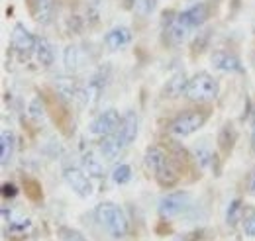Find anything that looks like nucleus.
I'll return each mask as SVG.
<instances>
[{"label":"nucleus","instance_id":"nucleus-1","mask_svg":"<svg viewBox=\"0 0 255 241\" xmlns=\"http://www.w3.org/2000/svg\"><path fill=\"white\" fill-rule=\"evenodd\" d=\"M96 220L100 222V226H104L114 238H124L128 234V218L122 208L104 202L96 208Z\"/></svg>","mask_w":255,"mask_h":241},{"label":"nucleus","instance_id":"nucleus-2","mask_svg":"<svg viewBox=\"0 0 255 241\" xmlns=\"http://www.w3.org/2000/svg\"><path fill=\"white\" fill-rule=\"evenodd\" d=\"M192 102H210L218 96V83L208 73H196L189 81V87L185 92Z\"/></svg>","mask_w":255,"mask_h":241},{"label":"nucleus","instance_id":"nucleus-3","mask_svg":"<svg viewBox=\"0 0 255 241\" xmlns=\"http://www.w3.org/2000/svg\"><path fill=\"white\" fill-rule=\"evenodd\" d=\"M204 121H206V116L202 112H185L173 120L169 129L177 137H187V135L194 133L196 129H200Z\"/></svg>","mask_w":255,"mask_h":241},{"label":"nucleus","instance_id":"nucleus-4","mask_svg":"<svg viewBox=\"0 0 255 241\" xmlns=\"http://www.w3.org/2000/svg\"><path fill=\"white\" fill-rule=\"evenodd\" d=\"M189 202H191V196L187 192L183 190L169 192L159 200V214L163 218H175L189 208Z\"/></svg>","mask_w":255,"mask_h":241},{"label":"nucleus","instance_id":"nucleus-5","mask_svg":"<svg viewBox=\"0 0 255 241\" xmlns=\"http://www.w3.org/2000/svg\"><path fill=\"white\" fill-rule=\"evenodd\" d=\"M63 177H65V182L71 186V190H73L75 194H79L81 198H89V196L93 194V184H91V179H89V177H87V173H85V171H81L79 167H73V165L65 167Z\"/></svg>","mask_w":255,"mask_h":241},{"label":"nucleus","instance_id":"nucleus-6","mask_svg":"<svg viewBox=\"0 0 255 241\" xmlns=\"http://www.w3.org/2000/svg\"><path fill=\"white\" fill-rule=\"evenodd\" d=\"M120 121H122L120 120V114L114 108L104 110L102 114H98L95 120H93V123H91V133L98 135V137H106V135H110V133H114L118 129Z\"/></svg>","mask_w":255,"mask_h":241},{"label":"nucleus","instance_id":"nucleus-7","mask_svg":"<svg viewBox=\"0 0 255 241\" xmlns=\"http://www.w3.org/2000/svg\"><path fill=\"white\" fill-rule=\"evenodd\" d=\"M208 18V8L206 4H194L191 8H187L185 12L179 14V18H175L183 28L187 31L194 30V28H200Z\"/></svg>","mask_w":255,"mask_h":241},{"label":"nucleus","instance_id":"nucleus-8","mask_svg":"<svg viewBox=\"0 0 255 241\" xmlns=\"http://www.w3.org/2000/svg\"><path fill=\"white\" fill-rule=\"evenodd\" d=\"M35 41H37V37H33L26 26H22V24H16V26H14V31H12V45H14L20 53L35 51Z\"/></svg>","mask_w":255,"mask_h":241},{"label":"nucleus","instance_id":"nucleus-9","mask_svg":"<svg viewBox=\"0 0 255 241\" xmlns=\"http://www.w3.org/2000/svg\"><path fill=\"white\" fill-rule=\"evenodd\" d=\"M212 65L224 71V73H242L244 67H242V61L238 59L234 53H228V51H216L212 55Z\"/></svg>","mask_w":255,"mask_h":241},{"label":"nucleus","instance_id":"nucleus-10","mask_svg":"<svg viewBox=\"0 0 255 241\" xmlns=\"http://www.w3.org/2000/svg\"><path fill=\"white\" fill-rule=\"evenodd\" d=\"M116 133L120 135L124 145H129L135 139V135H137V116H135V112H126L124 114V118L120 121Z\"/></svg>","mask_w":255,"mask_h":241},{"label":"nucleus","instance_id":"nucleus-11","mask_svg":"<svg viewBox=\"0 0 255 241\" xmlns=\"http://www.w3.org/2000/svg\"><path fill=\"white\" fill-rule=\"evenodd\" d=\"M131 41V31L128 30L126 26H118L114 30H110L104 37V43L112 49V51H118L122 47H126L128 43Z\"/></svg>","mask_w":255,"mask_h":241},{"label":"nucleus","instance_id":"nucleus-12","mask_svg":"<svg viewBox=\"0 0 255 241\" xmlns=\"http://www.w3.org/2000/svg\"><path fill=\"white\" fill-rule=\"evenodd\" d=\"M122 147H126V145L122 143V139H120V135L116 131L110 133V135H106V137H102V141H100V153L104 155L106 161L116 159L120 155Z\"/></svg>","mask_w":255,"mask_h":241},{"label":"nucleus","instance_id":"nucleus-13","mask_svg":"<svg viewBox=\"0 0 255 241\" xmlns=\"http://www.w3.org/2000/svg\"><path fill=\"white\" fill-rule=\"evenodd\" d=\"M55 91L59 92V96H63V100L73 102V100H77L81 89L71 77H57L55 79Z\"/></svg>","mask_w":255,"mask_h":241},{"label":"nucleus","instance_id":"nucleus-14","mask_svg":"<svg viewBox=\"0 0 255 241\" xmlns=\"http://www.w3.org/2000/svg\"><path fill=\"white\" fill-rule=\"evenodd\" d=\"M35 57H37V61H39L43 67H51V65H53L55 53H53L51 43H49L45 37H37V41H35Z\"/></svg>","mask_w":255,"mask_h":241},{"label":"nucleus","instance_id":"nucleus-15","mask_svg":"<svg viewBox=\"0 0 255 241\" xmlns=\"http://www.w3.org/2000/svg\"><path fill=\"white\" fill-rule=\"evenodd\" d=\"M14 153V133L10 129H2L0 133V163L2 167H6L12 159Z\"/></svg>","mask_w":255,"mask_h":241},{"label":"nucleus","instance_id":"nucleus-16","mask_svg":"<svg viewBox=\"0 0 255 241\" xmlns=\"http://www.w3.org/2000/svg\"><path fill=\"white\" fill-rule=\"evenodd\" d=\"M187 87H189L187 75H185V73H177V75H173V77L167 81L165 92H167L171 98H177V96H181L183 92H187Z\"/></svg>","mask_w":255,"mask_h":241},{"label":"nucleus","instance_id":"nucleus-17","mask_svg":"<svg viewBox=\"0 0 255 241\" xmlns=\"http://www.w3.org/2000/svg\"><path fill=\"white\" fill-rule=\"evenodd\" d=\"M145 165H147V169H151L155 175L163 171L167 165H169V161H167V157H165V153L157 147H151V149H147L145 153Z\"/></svg>","mask_w":255,"mask_h":241},{"label":"nucleus","instance_id":"nucleus-18","mask_svg":"<svg viewBox=\"0 0 255 241\" xmlns=\"http://www.w3.org/2000/svg\"><path fill=\"white\" fill-rule=\"evenodd\" d=\"M83 165H85V173L89 177H95V179H100L104 175V169H102V163L95 157V153H87L85 159H83Z\"/></svg>","mask_w":255,"mask_h":241},{"label":"nucleus","instance_id":"nucleus-19","mask_svg":"<svg viewBox=\"0 0 255 241\" xmlns=\"http://www.w3.org/2000/svg\"><path fill=\"white\" fill-rule=\"evenodd\" d=\"M112 181L116 184H126V182L131 181V167L126 165V163H120L114 167L112 171Z\"/></svg>","mask_w":255,"mask_h":241},{"label":"nucleus","instance_id":"nucleus-20","mask_svg":"<svg viewBox=\"0 0 255 241\" xmlns=\"http://www.w3.org/2000/svg\"><path fill=\"white\" fill-rule=\"evenodd\" d=\"M65 69L69 73H75L79 69V49L73 45H69L65 49Z\"/></svg>","mask_w":255,"mask_h":241},{"label":"nucleus","instance_id":"nucleus-21","mask_svg":"<svg viewBox=\"0 0 255 241\" xmlns=\"http://www.w3.org/2000/svg\"><path fill=\"white\" fill-rule=\"evenodd\" d=\"M240 214H242V200H232L230 202V206H228V212H226V222L230 224V226H234V224H238V220H240Z\"/></svg>","mask_w":255,"mask_h":241},{"label":"nucleus","instance_id":"nucleus-22","mask_svg":"<svg viewBox=\"0 0 255 241\" xmlns=\"http://www.w3.org/2000/svg\"><path fill=\"white\" fill-rule=\"evenodd\" d=\"M155 177H157V181H159L163 186H171L173 182L177 181V173L173 171V167H171V165H167V167H165L163 171H159Z\"/></svg>","mask_w":255,"mask_h":241},{"label":"nucleus","instance_id":"nucleus-23","mask_svg":"<svg viewBox=\"0 0 255 241\" xmlns=\"http://www.w3.org/2000/svg\"><path fill=\"white\" fill-rule=\"evenodd\" d=\"M49 16H51V2L49 0H39L37 2V20L47 24L49 22Z\"/></svg>","mask_w":255,"mask_h":241},{"label":"nucleus","instance_id":"nucleus-24","mask_svg":"<svg viewBox=\"0 0 255 241\" xmlns=\"http://www.w3.org/2000/svg\"><path fill=\"white\" fill-rule=\"evenodd\" d=\"M59 236H61L63 241H87V238H85L81 232L71 230V228H61V230H59Z\"/></svg>","mask_w":255,"mask_h":241},{"label":"nucleus","instance_id":"nucleus-25","mask_svg":"<svg viewBox=\"0 0 255 241\" xmlns=\"http://www.w3.org/2000/svg\"><path fill=\"white\" fill-rule=\"evenodd\" d=\"M153 8H155V0H139V2H137V10H139V14H143V16L151 14Z\"/></svg>","mask_w":255,"mask_h":241},{"label":"nucleus","instance_id":"nucleus-26","mask_svg":"<svg viewBox=\"0 0 255 241\" xmlns=\"http://www.w3.org/2000/svg\"><path fill=\"white\" fill-rule=\"evenodd\" d=\"M16 194H18V190H16L14 184H10V182L2 184V196H4V198H12V196H16Z\"/></svg>","mask_w":255,"mask_h":241},{"label":"nucleus","instance_id":"nucleus-27","mask_svg":"<svg viewBox=\"0 0 255 241\" xmlns=\"http://www.w3.org/2000/svg\"><path fill=\"white\" fill-rule=\"evenodd\" d=\"M37 106H39V100H33V102H32V106H30V116H32L33 120H39V118L43 116V108L39 110Z\"/></svg>","mask_w":255,"mask_h":241},{"label":"nucleus","instance_id":"nucleus-28","mask_svg":"<svg viewBox=\"0 0 255 241\" xmlns=\"http://www.w3.org/2000/svg\"><path fill=\"white\" fill-rule=\"evenodd\" d=\"M246 234L250 236V238H255V216H252L250 220H246Z\"/></svg>","mask_w":255,"mask_h":241},{"label":"nucleus","instance_id":"nucleus-29","mask_svg":"<svg viewBox=\"0 0 255 241\" xmlns=\"http://www.w3.org/2000/svg\"><path fill=\"white\" fill-rule=\"evenodd\" d=\"M196 157H200V163H202V165H206V159H208V153H206V151H196Z\"/></svg>","mask_w":255,"mask_h":241},{"label":"nucleus","instance_id":"nucleus-30","mask_svg":"<svg viewBox=\"0 0 255 241\" xmlns=\"http://www.w3.org/2000/svg\"><path fill=\"white\" fill-rule=\"evenodd\" d=\"M252 149L255 151V129H254V133H252Z\"/></svg>","mask_w":255,"mask_h":241},{"label":"nucleus","instance_id":"nucleus-31","mask_svg":"<svg viewBox=\"0 0 255 241\" xmlns=\"http://www.w3.org/2000/svg\"><path fill=\"white\" fill-rule=\"evenodd\" d=\"M252 194L255 196V175H254V181H252Z\"/></svg>","mask_w":255,"mask_h":241}]
</instances>
